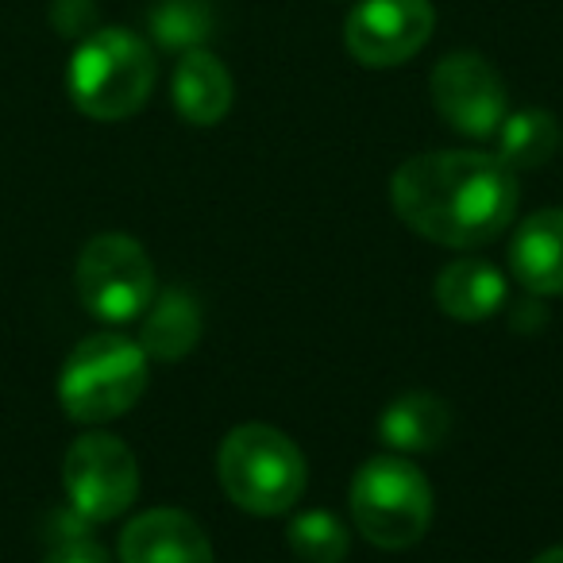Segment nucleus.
I'll return each instance as SVG.
<instances>
[{
    "label": "nucleus",
    "mask_w": 563,
    "mask_h": 563,
    "mask_svg": "<svg viewBox=\"0 0 563 563\" xmlns=\"http://www.w3.org/2000/svg\"><path fill=\"white\" fill-rule=\"evenodd\" d=\"M560 147V124L548 109H517L506 112L501 128L494 132V155L509 170H540Z\"/></svg>",
    "instance_id": "obj_16"
},
{
    "label": "nucleus",
    "mask_w": 563,
    "mask_h": 563,
    "mask_svg": "<svg viewBox=\"0 0 563 563\" xmlns=\"http://www.w3.org/2000/svg\"><path fill=\"white\" fill-rule=\"evenodd\" d=\"M509 271L532 298H563V209H540L509 240Z\"/></svg>",
    "instance_id": "obj_11"
},
{
    "label": "nucleus",
    "mask_w": 563,
    "mask_h": 563,
    "mask_svg": "<svg viewBox=\"0 0 563 563\" xmlns=\"http://www.w3.org/2000/svg\"><path fill=\"white\" fill-rule=\"evenodd\" d=\"M201 340V306L186 286H170L158 290L151 298V306L143 309V329H140V347L147 352V360L158 363H178Z\"/></svg>",
    "instance_id": "obj_14"
},
{
    "label": "nucleus",
    "mask_w": 563,
    "mask_h": 563,
    "mask_svg": "<svg viewBox=\"0 0 563 563\" xmlns=\"http://www.w3.org/2000/svg\"><path fill=\"white\" fill-rule=\"evenodd\" d=\"M74 286L81 306L104 324L135 321L158 294L147 251L124 232H101L81 247Z\"/></svg>",
    "instance_id": "obj_6"
},
{
    "label": "nucleus",
    "mask_w": 563,
    "mask_h": 563,
    "mask_svg": "<svg viewBox=\"0 0 563 563\" xmlns=\"http://www.w3.org/2000/svg\"><path fill=\"white\" fill-rule=\"evenodd\" d=\"M120 563H217V555L194 517L163 506L124 525Z\"/></svg>",
    "instance_id": "obj_10"
},
{
    "label": "nucleus",
    "mask_w": 563,
    "mask_h": 563,
    "mask_svg": "<svg viewBox=\"0 0 563 563\" xmlns=\"http://www.w3.org/2000/svg\"><path fill=\"white\" fill-rule=\"evenodd\" d=\"M217 475L228 501L255 517L294 509L309 483L301 448L271 424H240L228 432L217 455Z\"/></svg>",
    "instance_id": "obj_3"
},
{
    "label": "nucleus",
    "mask_w": 563,
    "mask_h": 563,
    "mask_svg": "<svg viewBox=\"0 0 563 563\" xmlns=\"http://www.w3.org/2000/svg\"><path fill=\"white\" fill-rule=\"evenodd\" d=\"M155 51L128 27H97L78 43L66 70V89L89 120H128L155 89Z\"/></svg>",
    "instance_id": "obj_2"
},
{
    "label": "nucleus",
    "mask_w": 563,
    "mask_h": 563,
    "mask_svg": "<svg viewBox=\"0 0 563 563\" xmlns=\"http://www.w3.org/2000/svg\"><path fill=\"white\" fill-rule=\"evenodd\" d=\"M43 563H109V552H104V544L93 537V525L66 506L47 517Z\"/></svg>",
    "instance_id": "obj_19"
},
{
    "label": "nucleus",
    "mask_w": 563,
    "mask_h": 563,
    "mask_svg": "<svg viewBox=\"0 0 563 563\" xmlns=\"http://www.w3.org/2000/svg\"><path fill=\"white\" fill-rule=\"evenodd\" d=\"M532 563H563V544L560 548H548L544 555H537Z\"/></svg>",
    "instance_id": "obj_21"
},
{
    "label": "nucleus",
    "mask_w": 563,
    "mask_h": 563,
    "mask_svg": "<svg viewBox=\"0 0 563 563\" xmlns=\"http://www.w3.org/2000/svg\"><path fill=\"white\" fill-rule=\"evenodd\" d=\"M437 12L429 0H360L344 24V47L371 70L401 66L432 40Z\"/></svg>",
    "instance_id": "obj_9"
},
{
    "label": "nucleus",
    "mask_w": 563,
    "mask_h": 563,
    "mask_svg": "<svg viewBox=\"0 0 563 563\" xmlns=\"http://www.w3.org/2000/svg\"><path fill=\"white\" fill-rule=\"evenodd\" d=\"M51 24H55L58 35L81 43L86 35L97 32V4L93 0H55L51 4Z\"/></svg>",
    "instance_id": "obj_20"
},
{
    "label": "nucleus",
    "mask_w": 563,
    "mask_h": 563,
    "mask_svg": "<svg viewBox=\"0 0 563 563\" xmlns=\"http://www.w3.org/2000/svg\"><path fill=\"white\" fill-rule=\"evenodd\" d=\"M452 432V409L437 394L409 390L394 398L378 417V440L398 455L437 452Z\"/></svg>",
    "instance_id": "obj_15"
},
{
    "label": "nucleus",
    "mask_w": 563,
    "mask_h": 563,
    "mask_svg": "<svg viewBox=\"0 0 563 563\" xmlns=\"http://www.w3.org/2000/svg\"><path fill=\"white\" fill-rule=\"evenodd\" d=\"M390 201L401 224L440 247H486L517 217V174L486 151H429L394 170Z\"/></svg>",
    "instance_id": "obj_1"
},
{
    "label": "nucleus",
    "mask_w": 563,
    "mask_h": 563,
    "mask_svg": "<svg viewBox=\"0 0 563 563\" xmlns=\"http://www.w3.org/2000/svg\"><path fill=\"white\" fill-rule=\"evenodd\" d=\"M352 521L375 548H413L432 525V486L406 455H375L352 478Z\"/></svg>",
    "instance_id": "obj_5"
},
{
    "label": "nucleus",
    "mask_w": 563,
    "mask_h": 563,
    "mask_svg": "<svg viewBox=\"0 0 563 563\" xmlns=\"http://www.w3.org/2000/svg\"><path fill=\"white\" fill-rule=\"evenodd\" d=\"M290 540L294 555L301 563H344L347 555V525L329 509H306L290 521Z\"/></svg>",
    "instance_id": "obj_18"
},
{
    "label": "nucleus",
    "mask_w": 563,
    "mask_h": 563,
    "mask_svg": "<svg viewBox=\"0 0 563 563\" xmlns=\"http://www.w3.org/2000/svg\"><path fill=\"white\" fill-rule=\"evenodd\" d=\"M151 35L163 51H197L212 35V4L209 0H155L147 16Z\"/></svg>",
    "instance_id": "obj_17"
},
{
    "label": "nucleus",
    "mask_w": 563,
    "mask_h": 563,
    "mask_svg": "<svg viewBox=\"0 0 563 563\" xmlns=\"http://www.w3.org/2000/svg\"><path fill=\"white\" fill-rule=\"evenodd\" d=\"M170 97H174V109L186 124L194 128H212L228 117L232 109V74L228 66L220 63L212 51L197 47L186 51L174 66V78H170Z\"/></svg>",
    "instance_id": "obj_12"
},
{
    "label": "nucleus",
    "mask_w": 563,
    "mask_h": 563,
    "mask_svg": "<svg viewBox=\"0 0 563 563\" xmlns=\"http://www.w3.org/2000/svg\"><path fill=\"white\" fill-rule=\"evenodd\" d=\"M66 501L89 525L117 521L140 498V463L132 448L109 432H86L63 460Z\"/></svg>",
    "instance_id": "obj_7"
},
{
    "label": "nucleus",
    "mask_w": 563,
    "mask_h": 563,
    "mask_svg": "<svg viewBox=\"0 0 563 563\" xmlns=\"http://www.w3.org/2000/svg\"><path fill=\"white\" fill-rule=\"evenodd\" d=\"M437 306L460 324H483L506 306V274L486 258H455L437 274Z\"/></svg>",
    "instance_id": "obj_13"
},
{
    "label": "nucleus",
    "mask_w": 563,
    "mask_h": 563,
    "mask_svg": "<svg viewBox=\"0 0 563 563\" xmlns=\"http://www.w3.org/2000/svg\"><path fill=\"white\" fill-rule=\"evenodd\" d=\"M429 89L440 120L471 140H494L509 112L506 81L475 51H455V55L440 58Z\"/></svg>",
    "instance_id": "obj_8"
},
{
    "label": "nucleus",
    "mask_w": 563,
    "mask_h": 563,
    "mask_svg": "<svg viewBox=\"0 0 563 563\" xmlns=\"http://www.w3.org/2000/svg\"><path fill=\"white\" fill-rule=\"evenodd\" d=\"M151 360L135 340L120 332L86 336L63 363L58 401L78 424H104L124 417L147 390Z\"/></svg>",
    "instance_id": "obj_4"
}]
</instances>
